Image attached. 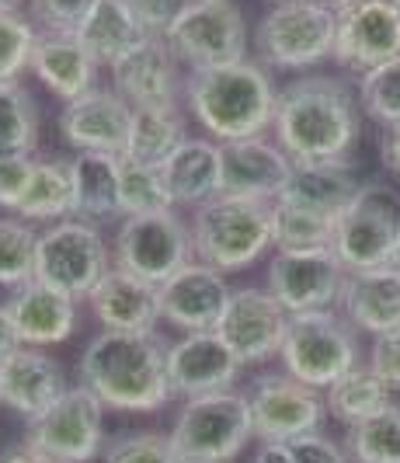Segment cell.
Returning <instances> with one entry per match:
<instances>
[{
    "instance_id": "obj_4",
    "label": "cell",
    "mask_w": 400,
    "mask_h": 463,
    "mask_svg": "<svg viewBox=\"0 0 400 463\" xmlns=\"http://www.w3.org/2000/svg\"><path fill=\"white\" fill-rule=\"evenodd\" d=\"M191 255L212 269L244 272L272 248V203L216 195L191 209Z\"/></svg>"
},
{
    "instance_id": "obj_16",
    "label": "cell",
    "mask_w": 400,
    "mask_h": 463,
    "mask_svg": "<svg viewBox=\"0 0 400 463\" xmlns=\"http://www.w3.org/2000/svg\"><path fill=\"white\" fill-rule=\"evenodd\" d=\"M400 56V11L394 0H358L338 14L334 63L355 77L383 67Z\"/></svg>"
},
{
    "instance_id": "obj_35",
    "label": "cell",
    "mask_w": 400,
    "mask_h": 463,
    "mask_svg": "<svg viewBox=\"0 0 400 463\" xmlns=\"http://www.w3.org/2000/svg\"><path fill=\"white\" fill-rule=\"evenodd\" d=\"M330 241H334V220L285 203H272L275 251H330Z\"/></svg>"
},
{
    "instance_id": "obj_47",
    "label": "cell",
    "mask_w": 400,
    "mask_h": 463,
    "mask_svg": "<svg viewBox=\"0 0 400 463\" xmlns=\"http://www.w3.org/2000/svg\"><path fill=\"white\" fill-rule=\"evenodd\" d=\"M379 157H383V167L400 182V126H390L383 129V139H379Z\"/></svg>"
},
{
    "instance_id": "obj_52",
    "label": "cell",
    "mask_w": 400,
    "mask_h": 463,
    "mask_svg": "<svg viewBox=\"0 0 400 463\" xmlns=\"http://www.w3.org/2000/svg\"><path fill=\"white\" fill-rule=\"evenodd\" d=\"M386 269H394L400 276V237H397V244H394V255H390V265H386Z\"/></svg>"
},
{
    "instance_id": "obj_6",
    "label": "cell",
    "mask_w": 400,
    "mask_h": 463,
    "mask_svg": "<svg viewBox=\"0 0 400 463\" xmlns=\"http://www.w3.org/2000/svg\"><path fill=\"white\" fill-rule=\"evenodd\" d=\"M338 14L310 0H283L255 28V56L268 70H310L334 60Z\"/></svg>"
},
{
    "instance_id": "obj_39",
    "label": "cell",
    "mask_w": 400,
    "mask_h": 463,
    "mask_svg": "<svg viewBox=\"0 0 400 463\" xmlns=\"http://www.w3.org/2000/svg\"><path fill=\"white\" fill-rule=\"evenodd\" d=\"M39 43L35 22L14 4H0V80H18L32 67V52Z\"/></svg>"
},
{
    "instance_id": "obj_14",
    "label": "cell",
    "mask_w": 400,
    "mask_h": 463,
    "mask_svg": "<svg viewBox=\"0 0 400 463\" xmlns=\"http://www.w3.org/2000/svg\"><path fill=\"white\" fill-rule=\"evenodd\" d=\"M293 314L272 297V289L244 286L230 293V303L216 325V335L227 342L240 366H258L283 352Z\"/></svg>"
},
{
    "instance_id": "obj_8",
    "label": "cell",
    "mask_w": 400,
    "mask_h": 463,
    "mask_svg": "<svg viewBox=\"0 0 400 463\" xmlns=\"http://www.w3.org/2000/svg\"><path fill=\"white\" fill-rule=\"evenodd\" d=\"M400 237V195L390 185H362L334 220L330 251L349 272L386 269Z\"/></svg>"
},
{
    "instance_id": "obj_40",
    "label": "cell",
    "mask_w": 400,
    "mask_h": 463,
    "mask_svg": "<svg viewBox=\"0 0 400 463\" xmlns=\"http://www.w3.org/2000/svg\"><path fill=\"white\" fill-rule=\"evenodd\" d=\"M358 105L383 129L400 126V56L358 77Z\"/></svg>"
},
{
    "instance_id": "obj_29",
    "label": "cell",
    "mask_w": 400,
    "mask_h": 463,
    "mask_svg": "<svg viewBox=\"0 0 400 463\" xmlns=\"http://www.w3.org/2000/svg\"><path fill=\"white\" fill-rule=\"evenodd\" d=\"M118 161L122 154H77L73 171V216L84 223H112L122 220L118 203Z\"/></svg>"
},
{
    "instance_id": "obj_12",
    "label": "cell",
    "mask_w": 400,
    "mask_h": 463,
    "mask_svg": "<svg viewBox=\"0 0 400 463\" xmlns=\"http://www.w3.org/2000/svg\"><path fill=\"white\" fill-rule=\"evenodd\" d=\"M255 439L261 442H296L321 432L328 418V401L321 391L300 383L289 373H265L247 391Z\"/></svg>"
},
{
    "instance_id": "obj_17",
    "label": "cell",
    "mask_w": 400,
    "mask_h": 463,
    "mask_svg": "<svg viewBox=\"0 0 400 463\" xmlns=\"http://www.w3.org/2000/svg\"><path fill=\"white\" fill-rule=\"evenodd\" d=\"M112 73L116 88L133 109H178L185 101V73L161 35H146L133 52H126Z\"/></svg>"
},
{
    "instance_id": "obj_13",
    "label": "cell",
    "mask_w": 400,
    "mask_h": 463,
    "mask_svg": "<svg viewBox=\"0 0 400 463\" xmlns=\"http://www.w3.org/2000/svg\"><path fill=\"white\" fill-rule=\"evenodd\" d=\"M24 439L60 463H91L105 453V404L84 383L70 387L46 415L28 421Z\"/></svg>"
},
{
    "instance_id": "obj_27",
    "label": "cell",
    "mask_w": 400,
    "mask_h": 463,
    "mask_svg": "<svg viewBox=\"0 0 400 463\" xmlns=\"http://www.w3.org/2000/svg\"><path fill=\"white\" fill-rule=\"evenodd\" d=\"M341 317L355 331H369L373 338L400 327V276L394 269H369V272H349L341 300Z\"/></svg>"
},
{
    "instance_id": "obj_50",
    "label": "cell",
    "mask_w": 400,
    "mask_h": 463,
    "mask_svg": "<svg viewBox=\"0 0 400 463\" xmlns=\"http://www.w3.org/2000/svg\"><path fill=\"white\" fill-rule=\"evenodd\" d=\"M251 463H296V460H293V449L285 442H261L258 453L251 457Z\"/></svg>"
},
{
    "instance_id": "obj_32",
    "label": "cell",
    "mask_w": 400,
    "mask_h": 463,
    "mask_svg": "<svg viewBox=\"0 0 400 463\" xmlns=\"http://www.w3.org/2000/svg\"><path fill=\"white\" fill-rule=\"evenodd\" d=\"M185 139H189V129H185L181 109H133V126H129L122 157L161 167Z\"/></svg>"
},
{
    "instance_id": "obj_42",
    "label": "cell",
    "mask_w": 400,
    "mask_h": 463,
    "mask_svg": "<svg viewBox=\"0 0 400 463\" xmlns=\"http://www.w3.org/2000/svg\"><path fill=\"white\" fill-rule=\"evenodd\" d=\"M95 0H28V18L39 24V32H67L77 35V28L91 14Z\"/></svg>"
},
{
    "instance_id": "obj_22",
    "label": "cell",
    "mask_w": 400,
    "mask_h": 463,
    "mask_svg": "<svg viewBox=\"0 0 400 463\" xmlns=\"http://www.w3.org/2000/svg\"><path fill=\"white\" fill-rule=\"evenodd\" d=\"M63 366L42 348L22 345L7 363H0V404L24 421H35L67 394Z\"/></svg>"
},
{
    "instance_id": "obj_24",
    "label": "cell",
    "mask_w": 400,
    "mask_h": 463,
    "mask_svg": "<svg viewBox=\"0 0 400 463\" xmlns=\"http://www.w3.org/2000/svg\"><path fill=\"white\" fill-rule=\"evenodd\" d=\"M7 310H11V321H14L22 345L28 348L63 345L77 327V300H70L67 293H56L52 286L39 282V279L11 289Z\"/></svg>"
},
{
    "instance_id": "obj_18",
    "label": "cell",
    "mask_w": 400,
    "mask_h": 463,
    "mask_svg": "<svg viewBox=\"0 0 400 463\" xmlns=\"http://www.w3.org/2000/svg\"><path fill=\"white\" fill-rule=\"evenodd\" d=\"M157 289H161V317L185 335L216 331L227 303H230V293H234L219 269L195 261V258Z\"/></svg>"
},
{
    "instance_id": "obj_7",
    "label": "cell",
    "mask_w": 400,
    "mask_h": 463,
    "mask_svg": "<svg viewBox=\"0 0 400 463\" xmlns=\"http://www.w3.org/2000/svg\"><path fill=\"white\" fill-rule=\"evenodd\" d=\"M283 366L289 376L313 391H328L345 373L358 366V345L355 327L338 310H317V314H296L285 331Z\"/></svg>"
},
{
    "instance_id": "obj_23",
    "label": "cell",
    "mask_w": 400,
    "mask_h": 463,
    "mask_svg": "<svg viewBox=\"0 0 400 463\" xmlns=\"http://www.w3.org/2000/svg\"><path fill=\"white\" fill-rule=\"evenodd\" d=\"M88 307L105 331H129V335H153L161 317V289L129 276L122 269H108L91 289Z\"/></svg>"
},
{
    "instance_id": "obj_34",
    "label": "cell",
    "mask_w": 400,
    "mask_h": 463,
    "mask_svg": "<svg viewBox=\"0 0 400 463\" xmlns=\"http://www.w3.org/2000/svg\"><path fill=\"white\" fill-rule=\"evenodd\" d=\"M39 143V109L35 98L18 80H0V157L32 154Z\"/></svg>"
},
{
    "instance_id": "obj_5",
    "label": "cell",
    "mask_w": 400,
    "mask_h": 463,
    "mask_svg": "<svg viewBox=\"0 0 400 463\" xmlns=\"http://www.w3.org/2000/svg\"><path fill=\"white\" fill-rule=\"evenodd\" d=\"M181 463H230L255 439L251 404L240 391H219L185 401L167 432Z\"/></svg>"
},
{
    "instance_id": "obj_36",
    "label": "cell",
    "mask_w": 400,
    "mask_h": 463,
    "mask_svg": "<svg viewBox=\"0 0 400 463\" xmlns=\"http://www.w3.org/2000/svg\"><path fill=\"white\" fill-rule=\"evenodd\" d=\"M345 449L352 463H400V404L352 425Z\"/></svg>"
},
{
    "instance_id": "obj_55",
    "label": "cell",
    "mask_w": 400,
    "mask_h": 463,
    "mask_svg": "<svg viewBox=\"0 0 400 463\" xmlns=\"http://www.w3.org/2000/svg\"><path fill=\"white\" fill-rule=\"evenodd\" d=\"M275 4H283V0H275Z\"/></svg>"
},
{
    "instance_id": "obj_15",
    "label": "cell",
    "mask_w": 400,
    "mask_h": 463,
    "mask_svg": "<svg viewBox=\"0 0 400 463\" xmlns=\"http://www.w3.org/2000/svg\"><path fill=\"white\" fill-rule=\"evenodd\" d=\"M345 279L349 269L334 251H275L268 261V289L293 317L338 310Z\"/></svg>"
},
{
    "instance_id": "obj_45",
    "label": "cell",
    "mask_w": 400,
    "mask_h": 463,
    "mask_svg": "<svg viewBox=\"0 0 400 463\" xmlns=\"http://www.w3.org/2000/svg\"><path fill=\"white\" fill-rule=\"evenodd\" d=\"M369 370L377 373V380H383L390 391H400V327L373 338Z\"/></svg>"
},
{
    "instance_id": "obj_43",
    "label": "cell",
    "mask_w": 400,
    "mask_h": 463,
    "mask_svg": "<svg viewBox=\"0 0 400 463\" xmlns=\"http://www.w3.org/2000/svg\"><path fill=\"white\" fill-rule=\"evenodd\" d=\"M35 161L32 154H4L0 157V209L14 213L22 206L24 188L32 182V171H35Z\"/></svg>"
},
{
    "instance_id": "obj_30",
    "label": "cell",
    "mask_w": 400,
    "mask_h": 463,
    "mask_svg": "<svg viewBox=\"0 0 400 463\" xmlns=\"http://www.w3.org/2000/svg\"><path fill=\"white\" fill-rule=\"evenodd\" d=\"M77 39L95 56L98 67H116L126 52L146 39V32L126 7V0H95L91 14L77 28Z\"/></svg>"
},
{
    "instance_id": "obj_10",
    "label": "cell",
    "mask_w": 400,
    "mask_h": 463,
    "mask_svg": "<svg viewBox=\"0 0 400 463\" xmlns=\"http://www.w3.org/2000/svg\"><path fill=\"white\" fill-rule=\"evenodd\" d=\"M108 269V244L95 223L70 216L39 233L35 279L52 286L56 293H67L77 303L88 300Z\"/></svg>"
},
{
    "instance_id": "obj_3",
    "label": "cell",
    "mask_w": 400,
    "mask_h": 463,
    "mask_svg": "<svg viewBox=\"0 0 400 463\" xmlns=\"http://www.w3.org/2000/svg\"><path fill=\"white\" fill-rule=\"evenodd\" d=\"M275 98L279 88L268 67L251 56L185 77V109L216 143L265 137L275 122Z\"/></svg>"
},
{
    "instance_id": "obj_2",
    "label": "cell",
    "mask_w": 400,
    "mask_h": 463,
    "mask_svg": "<svg viewBox=\"0 0 400 463\" xmlns=\"http://www.w3.org/2000/svg\"><path fill=\"white\" fill-rule=\"evenodd\" d=\"M80 383L105 408L150 415L171 401L167 345L153 335L101 331L80 355Z\"/></svg>"
},
{
    "instance_id": "obj_49",
    "label": "cell",
    "mask_w": 400,
    "mask_h": 463,
    "mask_svg": "<svg viewBox=\"0 0 400 463\" xmlns=\"http://www.w3.org/2000/svg\"><path fill=\"white\" fill-rule=\"evenodd\" d=\"M18 348H22V338H18V331H14L11 310H7V303H0V363H7Z\"/></svg>"
},
{
    "instance_id": "obj_25",
    "label": "cell",
    "mask_w": 400,
    "mask_h": 463,
    "mask_svg": "<svg viewBox=\"0 0 400 463\" xmlns=\"http://www.w3.org/2000/svg\"><path fill=\"white\" fill-rule=\"evenodd\" d=\"M164 185L174 209H199L223 195V150L216 139L189 137L164 164Z\"/></svg>"
},
{
    "instance_id": "obj_44",
    "label": "cell",
    "mask_w": 400,
    "mask_h": 463,
    "mask_svg": "<svg viewBox=\"0 0 400 463\" xmlns=\"http://www.w3.org/2000/svg\"><path fill=\"white\" fill-rule=\"evenodd\" d=\"M191 0H126V7L133 11V18L143 24L146 35H161L174 28V22L189 11Z\"/></svg>"
},
{
    "instance_id": "obj_21",
    "label": "cell",
    "mask_w": 400,
    "mask_h": 463,
    "mask_svg": "<svg viewBox=\"0 0 400 463\" xmlns=\"http://www.w3.org/2000/svg\"><path fill=\"white\" fill-rule=\"evenodd\" d=\"M219 150H223V195L279 203L293 175V161L285 157L279 143L255 137L219 143Z\"/></svg>"
},
{
    "instance_id": "obj_37",
    "label": "cell",
    "mask_w": 400,
    "mask_h": 463,
    "mask_svg": "<svg viewBox=\"0 0 400 463\" xmlns=\"http://www.w3.org/2000/svg\"><path fill=\"white\" fill-rule=\"evenodd\" d=\"M118 203H122V220L126 216H146V213L174 209L161 167L136 164L129 161V157L118 161Z\"/></svg>"
},
{
    "instance_id": "obj_51",
    "label": "cell",
    "mask_w": 400,
    "mask_h": 463,
    "mask_svg": "<svg viewBox=\"0 0 400 463\" xmlns=\"http://www.w3.org/2000/svg\"><path fill=\"white\" fill-rule=\"evenodd\" d=\"M310 4H317V7H324L330 14H345L349 7H355L358 0H310Z\"/></svg>"
},
{
    "instance_id": "obj_33",
    "label": "cell",
    "mask_w": 400,
    "mask_h": 463,
    "mask_svg": "<svg viewBox=\"0 0 400 463\" xmlns=\"http://www.w3.org/2000/svg\"><path fill=\"white\" fill-rule=\"evenodd\" d=\"M390 387L377 380V373L369 366H355L352 373H345L338 383H330L324 391V401H328V415H334L341 425H358L366 418L379 415L383 408H390Z\"/></svg>"
},
{
    "instance_id": "obj_38",
    "label": "cell",
    "mask_w": 400,
    "mask_h": 463,
    "mask_svg": "<svg viewBox=\"0 0 400 463\" xmlns=\"http://www.w3.org/2000/svg\"><path fill=\"white\" fill-rule=\"evenodd\" d=\"M39 233L22 216H0V286L18 289L35 279Z\"/></svg>"
},
{
    "instance_id": "obj_20",
    "label": "cell",
    "mask_w": 400,
    "mask_h": 463,
    "mask_svg": "<svg viewBox=\"0 0 400 463\" xmlns=\"http://www.w3.org/2000/svg\"><path fill=\"white\" fill-rule=\"evenodd\" d=\"M133 105L116 88H95L63 105L60 133L77 154H126Z\"/></svg>"
},
{
    "instance_id": "obj_48",
    "label": "cell",
    "mask_w": 400,
    "mask_h": 463,
    "mask_svg": "<svg viewBox=\"0 0 400 463\" xmlns=\"http://www.w3.org/2000/svg\"><path fill=\"white\" fill-rule=\"evenodd\" d=\"M0 463H60V460L24 439V442H18V446H11V449H4V453H0Z\"/></svg>"
},
{
    "instance_id": "obj_41",
    "label": "cell",
    "mask_w": 400,
    "mask_h": 463,
    "mask_svg": "<svg viewBox=\"0 0 400 463\" xmlns=\"http://www.w3.org/2000/svg\"><path fill=\"white\" fill-rule=\"evenodd\" d=\"M101 463H181L164 432H122L105 442Z\"/></svg>"
},
{
    "instance_id": "obj_53",
    "label": "cell",
    "mask_w": 400,
    "mask_h": 463,
    "mask_svg": "<svg viewBox=\"0 0 400 463\" xmlns=\"http://www.w3.org/2000/svg\"><path fill=\"white\" fill-rule=\"evenodd\" d=\"M394 7H397V11H400V0H394Z\"/></svg>"
},
{
    "instance_id": "obj_1",
    "label": "cell",
    "mask_w": 400,
    "mask_h": 463,
    "mask_svg": "<svg viewBox=\"0 0 400 463\" xmlns=\"http://www.w3.org/2000/svg\"><path fill=\"white\" fill-rule=\"evenodd\" d=\"M358 94L330 73H303L279 88L275 143L293 164H349L362 133Z\"/></svg>"
},
{
    "instance_id": "obj_31",
    "label": "cell",
    "mask_w": 400,
    "mask_h": 463,
    "mask_svg": "<svg viewBox=\"0 0 400 463\" xmlns=\"http://www.w3.org/2000/svg\"><path fill=\"white\" fill-rule=\"evenodd\" d=\"M24 223H63L73 216V171L67 157H39L22 206L14 209Z\"/></svg>"
},
{
    "instance_id": "obj_28",
    "label": "cell",
    "mask_w": 400,
    "mask_h": 463,
    "mask_svg": "<svg viewBox=\"0 0 400 463\" xmlns=\"http://www.w3.org/2000/svg\"><path fill=\"white\" fill-rule=\"evenodd\" d=\"M358 175L355 164H293L289 185L283 188L279 203L285 206L306 209L317 216L338 220L345 209L352 206V199L358 195Z\"/></svg>"
},
{
    "instance_id": "obj_46",
    "label": "cell",
    "mask_w": 400,
    "mask_h": 463,
    "mask_svg": "<svg viewBox=\"0 0 400 463\" xmlns=\"http://www.w3.org/2000/svg\"><path fill=\"white\" fill-rule=\"evenodd\" d=\"M289 449H293V460L296 463H352L349 449H341L338 442H330L321 432L289 442Z\"/></svg>"
},
{
    "instance_id": "obj_19",
    "label": "cell",
    "mask_w": 400,
    "mask_h": 463,
    "mask_svg": "<svg viewBox=\"0 0 400 463\" xmlns=\"http://www.w3.org/2000/svg\"><path fill=\"white\" fill-rule=\"evenodd\" d=\"M237 373L240 363L216 331H195L167 345V380L174 397L195 401L219 391H234Z\"/></svg>"
},
{
    "instance_id": "obj_54",
    "label": "cell",
    "mask_w": 400,
    "mask_h": 463,
    "mask_svg": "<svg viewBox=\"0 0 400 463\" xmlns=\"http://www.w3.org/2000/svg\"><path fill=\"white\" fill-rule=\"evenodd\" d=\"M0 4H14V0H0Z\"/></svg>"
},
{
    "instance_id": "obj_11",
    "label": "cell",
    "mask_w": 400,
    "mask_h": 463,
    "mask_svg": "<svg viewBox=\"0 0 400 463\" xmlns=\"http://www.w3.org/2000/svg\"><path fill=\"white\" fill-rule=\"evenodd\" d=\"M178 63L189 70L227 67L247 60V22L234 0H191L164 35Z\"/></svg>"
},
{
    "instance_id": "obj_9",
    "label": "cell",
    "mask_w": 400,
    "mask_h": 463,
    "mask_svg": "<svg viewBox=\"0 0 400 463\" xmlns=\"http://www.w3.org/2000/svg\"><path fill=\"white\" fill-rule=\"evenodd\" d=\"M191 227L174 213L126 216L116 231L112 265L143 279L150 286H164L178 269L191 261Z\"/></svg>"
},
{
    "instance_id": "obj_26",
    "label": "cell",
    "mask_w": 400,
    "mask_h": 463,
    "mask_svg": "<svg viewBox=\"0 0 400 463\" xmlns=\"http://www.w3.org/2000/svg\"><path fill=\"white\" fill-rule=\"evenodd\" d=\"M28 70L42 80V88L49 94H56L67 105L98 88L95 56L80 46L77 35H67V32H39V43H35Z\"/></svg>"
}]
</instances>
